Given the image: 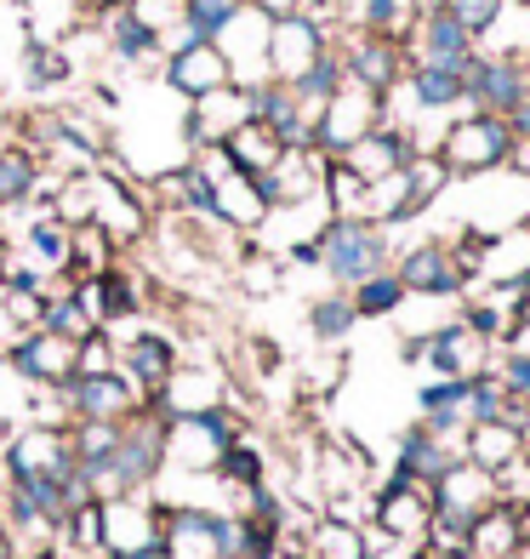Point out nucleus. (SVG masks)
Returning <instances> with one entry per match:
<instances>
[{"label": "nucleus", "instance_id": "nucleus-23", "mask_svg": "<svg viewBox=\"0 0 530 559\" xmlns=\"http://www.w3.org/2000/svg\"><path fill=\"white\" fill-rule=\"evenodd\" d=\"M491 348L496 343L473 337L462 320H450V325H439V332H427L422 360L434 366V377H479V371H491Z\"/></svg>", "mask_w": 530, "mask_h": 559}, {"label": "nucleus", "instance_id": "nucleus-22", "mask_svg": "<svg viewBox=\"0 0 530 559\" xmlns=\"http://www.w3.org/2000/svg\"><path fill=\"white\" fill-rule=\"evenodd\" d=\"M115 348H120V371L132 377L137 394H148V400H155L171 383V371L183 366V354H177V343L166 332H137V337H125Z\"/></svg>", "mask_w": 530, "mask_h": 559}, {"label": "nucleus", "instance_id": "nucleus-20", "mask_svg": "<svg viewBox=\"0 0 530 559\" xmlns=\"http://www.w3.org/2000/svg\"><path fill=\"white\" fill-rule=\"evenodd\" d=\"M450 463H462V435L445 440V435H434V428L417 417L406 435H399V468H394V479H417V486L434 491Z\"/></svg>", "mask_w": 530, "mask_h": 559}, {"label": "nucleus", "instance_id": "nucleus-54", "mask_svg": "<svg viewBox=\"0 0 530 559\" xmlns=\"http://www.w3.org/2000/svg\"><path fill=\"white\" fill-rule=\"evenodd\" d=\"M399 7H406V12H411V17H417V12H422V7H434V0H399Z\"/></svg>", "mask_w": 530, "mask_h": 559}, {"label": "nucleus", "instance_id": "nucleus-30", "mask_svg": "<svg viewBox=\"0 0 530 559\" xmlns=\"http://www.w3.org/2000/svg\"><path fill=\"white\" fill-rule=\"evenodd\" d=\"M212 217L222 228H263L268 223V200L257 189V177H245V171L217 177L212 183Z\"/></svg>", "mask_w": 530, "mask_h": 559}, {"label": "nucleus", "instance_id": "nucleus-49", "mask_svg": "<svg viewBox=\"0 0 530 559\" xmlns=\"http://www.w3.org/2000/svg\"><path fill=\"white\" fill-rule=\"evenodd\" d=\"M371 559H427V554L411 548V543H383V537H371Z\"/></svg>", "mask_w": 530, "mask_h": 559}, {"label": "nucleus", "instance_id": "nucleus-34", "mask_svg": "<svg viewBox=\"0 0 530 559\" xmlns=\"http://www.w3.org/2000/svg\"><path fill=\"white\" fill-rule=\"evenodd\" d=\"M222 155H229L245 177H268L274 171V160L286 155V143L268 132V126H257V120H245L240 132H229V143H222Z\"/></svg>", "mask_w": 530, "mask_h": 559}, {"label": "nucleus", "instance_id": "nucleus-27", "mask_svg": "<svg viewBox=\"0 0 530 559\" xmlns=\"http://www.w3.org/2000/svg\"><path fill=\"white\" fill-rule=\"evenodd\" d=\"M399 92L417 104V115H445L468 104V74L462 69H434V63H411Z\"/></svg>", "mask_w": 530, "mask_h": 559}, {"label": "nucleus", "instance_id": "nucleus-10", "mask_svg": "<svg viewBox=\"0 0 530 559\" xmlns=\"http://www.w3.org/2000/svg\"><path fill=\"white\" fill-rule=\"evenodd\" d=\"M371 525L383 543H411L422 548L427 525H434V491L417 486V479H388L376 491V508H371Z\"/></svg>", "mask_w": 530, "mask_h": 559}, {"label": "nucleus", "instance_id": "nucleus-25", "mask_svg": "<svg viewBox=\"0 0 530 559\" xmlns=\"http://www.w3.org/2000/svg\"><path fill=\"white\" fill-rule=\"evenodd\" d=\"M74 297H81V309L104 325H120V320H132L143 309V297H137V280L132 274H120V269H104V274H92V280H74Z\"/></svg>", "mask_w": 530, "mask_h": 559}, {"label": "nucleus", "instance_id": "nucleus-19", "mask_svg": "<svg viewBox=\"0 0 530 559\" xmlns=\"http://www.w3.org/2000/svg\"><path fill=\"white\" fill-rule=\"evenodd\" d=\"M491 502H502V479L485 474V468H473L468 456L462 463H450L439 474V486H434V514H450V520H479Z\"/></svg>", "mask_w": 530, "mask_h": 559}, {"label": "nucleus", "instance_id": "nucleus-40", "mask_svg": "<svg viewBox=\"0 0 530 559\" xmlns=\"http://www.w3.org/2000/svg\"><path fill=\"white\" fill-rule=\"evenodd\" d=\"M406 7L399 0H342V29H371V35H399L406 29ZM406 40V35H399Z\"/></svg>", "mask_w": 530, "mask_h": 559}, {"label": "nucleus", "instance_id": "nucleus-52", "mask_svg": "<svg viewBox=\"0 0 530 559\" xmlns=\"http://www.w3.org/2000/svg\"><path fill=\"white\" fill-rule=\"evenodd\" d=\"M508 126H514V138H525V143H530V97H525V104L508 115Z\"/></svg>", "mask_w": 530, "mask_h": 559}, {"label": "nucleus", "instance_id": "nucleus-50", "mask_svg": "<svg viewBox=\"0 0 530 559\" xmlns=\"http://www.w3.org/2000/svg\"><path fill=\"white\" fill-rule=\"evenodd\" d=\"M245 7H251V12H263V17H291L302 0H245Z\"/></svg>", "mask_w": 530, "mask_h": 559}, {"label": "nucleus", "instance_id": "nucleus-13", "mask_svg": "<svg viewBox=\"0 0 530 559\" xmlns=\"http://www.w3.org/2000/svg\"><path fill=\"white\" fill-rule=\"evenodd\" d=\"M160 81L177 92V97H206V92H222V86H234V63L222 58V46L217 40H189V46H177V52L160 58Z\"/></svg>", "mask_w": 530, "mask_h": 559}, {"label": "nucleus", "instance_id": "nucleus-7", "mask_svg": "<svg viewBox=\"0 0 530 559\" xmlns=\"http://www.w3.org/2000/svg\"><path fill=\"white\" fill-rule=\"evenodd\" d=\"M63 400H69V417L74 423H125V417H137L143 405H148V394H137V383L125 371L69 377Z\"/></svg>", "mask_w": 530, "mask_h": 559}, {"label": "nucleus", "instance_id": "nucleus-26", "mask_svg": "<svg viewBox=\"0 0 530 559\" xmlns=\"http://www.w3.org/2000/svg\"><path fill=\"white\" fill-rule=\"evenodd\" d=\"M468 554H473V559H519V554H525L519 502H508V491H502V502H491L485 514L468 525Z\"/></svg>", "mask_w": 530, "mask_h": 559}, {"label": "nucleus", "instance_id": "nucleus-3", "mask_svg": "<svg viewBox=\"0 0 530 559\" xmlns=\"http://www.w3.org/2000/svg\"><path fill=\"white\" fill-rule=\"evenodd\" d=\"M434 155L450 166V177H485L496 166H508L514 155V126L502 120V115H462V120H450L439 143H434Z\"/></svg>", "mask_w": 530, "mask_h": 559}, {"label": "nucleus", "instance_id": "nucleus-47", "mask_svg": "<svg viewBox=\"0 0 530 559\" xmlns=\"http://www.w3.org/2000/svg\"><path fill=\"white\" fill-rule=\"evenodd\" d=\"M434 7L450 12V17H457L462 29H473V40H479V35H485L491 23H496V12L508 7V0H434Z\"/></svg>", "mask_w": 530, "mask_h": 559}, {"label": "nucleus", "instance_id": "nucleus-28", "mask_svg": "<svg viewBox=\"0 0 530 559\" xmlns=\"http://www.w3.org/2000/svg\"><path fill=\"white\" fill-rule=\"evenodd\" d=\"M160 417H194V412H217L222 405V377L206 366H177L171 383L155 394Z\"/></svg>", "mask_w": 530, "mask_h": 559}, {"label": "nucleus", "instance_id": "nucleus-12", "mask_svg": "<svg viewBox=\"0 0 530 559\" xmlns=\"http://www.w3.org/2000/svg\"><path fill=\"white\" fill-rule=\"evenodd\" d=\"M332 40L337 29H320L314 17H274V29H268V74L274 81H297L302 69H314L325 52H332Z\"/></svg>", "mask_w": 530, "mask_h": 559}, {"label": "nucleus", "instance_id": "nucleus-21", "mask_svg": "<svg viewBox=\"0 0 530 559\" xmlns=\"http://www.w3.org/2000/svg\"><path fill=\"white\" fill-rule=\"evenodd\" d=\"M7 360H12V371H17L29 389H63L69 377H74V343L58 337V332H40V325H35V332L23 337V343L7 354Z\"/></svg>", "mask_w": 530, "mask_h": 559}, {"label": "nucleus", "instance_id": "nucleus-29", "mask_svg": "<svg viewBox=\"0 0 530 559\" xmlns=\"http://www.w3.org/2000/svg\"><path fill=\"white\" fill-rule=\"evenodd\" d=\"M468 383L473 377H434V383L417 389V412H422V423L434 428V435L457 440L468 428Z\"/></svg>", "mask_w": 530, "mask_h": 559}, {"label": "nucleus", "instance_id": "nucleus-31", "mask_svg": "<svg viewBox=\"0 0 530 559\" xmlns=\"http://www.w3.org/2000/svg\"><path fill=\"white\" fill-rule=\"evenodd\" d=\"M40 155L29 143H0V212L23 206V200L40 194Z\"/></svg>", "mask_w": 530, "mask_h": 559}, {"label": "nucleus", "instance_id": "nucleus-55", "mask_svg": "<svg viewBox=\"0 0 530 559\" xmlns=\"http://www.w3.org/2000/svg\"><path fill=\"white\" fill-rule=\"evenodd\" d=\"M263 559H302V554H280V548H268Z\"/></svg>", "mask_w": 530, "mask_h": 559}, {"label": "nucleus", "instance_id": "nucleus-45", "mask_svg": "<svg viewBox=\"0 0 530 559\" xmlns=\"http://www.w3.org/2000/svg\"><path fill=\"white\" fill-rule=\"evenodd\" d=\"M217 479L234 486V491H257L263 486V451L251 440H234L229 451H222V463H217Z\"/></svg>", "mask_w": 530, "mask_h": 559}, {"label": "nucleus", "instance_id": "nucleus-15", "mask_svg": "<svg viewBox=\"0 0 530 559\" xmlns=\"http://www.w3.org/2000/svg\"><path fill=\"white\" fill-rule=\"evenodd\" d=\"M245 120H251V92L245 86H222V92L194 97V104L183 109L189 155H194V148H212V143H229V132H240Z\"/></svg>", "mask_w": 530, "mask_h": 559}, {"label": "nucleus", "instance_id": "nucleus-38", "mask_svg": "<svg viewBox=\"0 0 530 559\" xmlns=\"http://www.w3.org/2000/svg\"><path fill=\"white\" fill-rule=\"evenodd\" d=\"M445 189H450V166H445L439 155H411V160H406V223L422 217Z\"/></svg>", "mask_w": 530, "mask_h": 559}, {"label": "nucleus", "instance_id": "nucleus-53", "mask_svg": "<svg viewBox=\"0 0 530 559\" xmlns=\"http://www.w3.org/2000/svg\"><path fill=\"white\" fill-rule=\"evenodd\" d=\"M519 531H525V548H530V497L519 502Z\"/></svg>", "mask_w": 530, "mask_h": 559}, {"label": "nucleus", "instance_id": "nucleus-8", "mask_svg": "<svg viewBox=\"0 0 530 559\" xmlns=\"http://www.w3.org/2000/svg\"><path fill=\"white\" fill-rule=\"evenodd\" d=\"M525 97H530V69H525V58L473 52V63H468V109H473V115H502V120H508Z\"/></svg>", "mask_w": 530, "mask_h": 559}, {"label": "nucleus", "instance_id": "nucleus-42", "mask_svg": "<svg viewBox=\"0 0 530 559\" xmlns=\"http://www.w3.org/2000/svg\"><path fill=\"white\" fill-rule=\"evenodd\" d=\"M240 7H245V0H183V29L194 40H217L240 17Z\"/></svg>", "mask_w": 530, "mask_h": 559}, {"label": "nucleus", "instance_id": "nucleus-44", "mask_svg": "<svg viewBox=\"0 0 530 559\" xmlns=\"http://www.w3.org/2000/svg\"><path fill=\"white\" fill-rule=\"evenodd\" d=\"M353 325H360V314H353V302H348L342 292L320 297L314 309H309V332H314V343H342Z\"/></svg>", "mask_w": 530, "mask_h": 559}, {"label": "nucleus", "instance_id": "nucleus-4", "mask_svg": "<svg viewBox=\"0 0 530 559\" xmlns=\"http://www.w3.org/2000/svg\"><path fill=\"white\" fill-rule=\"evenodd\" d=\"M240 440V417L229 405L217 412H194V417H166V468L183 474H217L222 451Z\"/></svg>", "mask_w": 530, "mask_h": 559}, {"label": "nucleus", "instance_id": "nucleus-37", "mask_svg": "<svg viewBox=\"0 0 530 559\" xmlns=\"http://www.w3.org/2000/svg\"><path fill=\"white\" fill-rule=\"evenodd\" d=\"M406 280H399L394 269H376V274H365L360 286L348 292V302H353V314L360 320H383V314H399L406 309Z\"/></svg>", "mask_w": 530, "mask_h": 559}, {"label": "nucleus", "instance_id": "nucleus-46", "mask_svg": "<svg viewBox=\"0 0 530 559\" xmlns=\"http://www.w3.org/2000/svg\"><path fill=\"white\" fill-rule=\"evenodd\" d=\"M97 371H120V348H115V337L104 332V325L74 343V377H97Z\"/></svg>", "mask_w": 530, "mask_h": 559}, {"label": "nucleus", "instance_id": "nucleus-43", "mask_svg": "<svg viewBox=\"0 0 530 559\" xmlns=\"http://www.w3.org/2000/svg\"><path fill=\"white\" fill-rule=\"evenodd\" d=\"M40 332H58V337H69V343H81L86 332H97V320L81 309V297H74V286H69L63 297H46Z\"/></svg>", "mask_w": 530, "mask_h": 559}, {"label": "nucleus", "instance_id": "nucleus-9", "mask_svg": "<svg viewBox=\"0 0 530 559\" xmlns=\"http://www.w3.org/2000/svg\"><path fill=\"white\" fill-rule=\"evenodd\" d=\"M473 52H479L473 29H462V23L450 17V12H439V7H422V12L411 17V35H406V58H411V63L462 69V74H468Z\"/></svg>", "mask_w": 530, "mask_h": 559}, {"label": "nucleus", "instance_id": "nucleus-24", "mask_svg": "<svg viewBox=\"0 0 530 559\" xmlns=\"http://www.w3.org/2000/svg\"><path fill=\"white\" fill-rule=\"evenodd\" d=\"M462 456L473 468H485V474H514L525 463V435H519V423H468L462 428Z\"/></svg>", "mask_w": 530, "mask_h": 559}, {"label": "nucleus", "instance_id": "nucleus-41", "mask_svg": "<svg viewBox=\"0 0 530 559\" xmlns=\"http://www.w3.org/2000/svg\"><path fill=\"white\" fill-rule=\"evenodd\" d=\"M23 81H29L35 92H46V86H63L69 81V58H63V46H52V40H23Z\"/></svg>", "mask_w": 530, "mask_h": 559}, {"label": "nucleus", "instance_id": "nucleus-57", "mask_svg": "<svg viewBox=\"0 0 530 559\" xmlns=\"http://www.w3.org/2000/svg\"><path fill=\"white\" fill-rule=\"evenodd\" d=\"M525 69H530V52H525Z\"/></svg>", "mask_w": 530, "mask_h": 559}, {"label": "nucleus", "instance_id": "nucleus-35", "mask_svg": "<svg viewBox=\"0 0 530 559\" xmlns=\"http://www.w3.org/2000/svg\"><path fill=\"white\" fill-rule=\"evenodd\" d=\"M115 235L109 228H97V223H74L69 228V280H92V274H104V269H115Z\"/></svg>", "mask_w": 530, "mask_h": 559}, {"label": "nucleus", "instance_id": "nucleus-48", "mask_svg": "<svg viewBox=\"0 0 530 559\" xmlns=\"http://www.w3.org/2000/svg\"><path fill=\"white\" fill-rule=\"evenodd\" d=\"M491 371L502 377V389L514 400H530V354L525 348H502V360H491Z\"/></svg>", "mask_w": 530, "mask_h": 559}, {"label": "nucleus", "instance_id": "nucleus-6", "mask_svg": "<svg viewBox=\"0 0 530 559\" xmlns=\"http://www.w3.org/2000/svg\"><path fill=\"white\" fill-rule=\"evenodd\" d=\"M337 52H342V69L348 81H360L371 92H394L406 81V40L399 35H371V29H337Z\"/></svg>", "mask_w": 530, "mask_h": 559}, {"label": "nucleus", "instance_id": "nucleus-16", "mask_svg": "<svg viewBox=\"0 0 530 559\" xmlns=\"http://www.w3.org/2000/svg\"><path fill=\"white\" fill-rule=\"evenodd\" d=\"M69 468H74L69 428L29 423L7 440V479H46V474H69Z\"/></svg>", "mask_w": 530, "mask_h": 559}, {"label": "nucleus", "instance_id": "nucleus-1", "mask_svg": "<svg viewBox=\"0 0 530 559\" xmlns=\"http://www.w3.org/2000/svg\"><path fill=\"white\" fill-rule=\"evenodd\" d=\"M160 474H166V417H160V405L148 400L137 417H125V423H120L115 456H109V468L97 474V497L148 491Z\"/></svg>", "mask_w": 530, "mask_h": 559}, {"label": "nucleus", "instance_id": "nucleus-39", "mask_svg": "<svg viewBox=\"0 0 530 559\" xmlns=\"http://www.w3.org/2000/svg\"><path fill=\"white\" fill-rule=\"evenodd\" d=\"M525 405H530V400H514L508 389H502L496 371H479L473 383H468V423H502V417L519 423Z\"/></svg>", "mask_w": 530, "mask_h": 559}, {"label": "nucleus", "instance_id": "nucleus-17", "mask_svg": "<svg viewBox=\"0 0 530 559\" xmlns=\"http://www.w3.org/2000/svg\"><path fill=\"white\" fill-rule=\"evenodd\" d=\"M325 148H286L280 160H274V171L268 177H257V189H263V200H268V212L274 206H302V200H320V177H325Z\"/></svg>", "mask_w": 530, "mask_h": 559}, {"label": "nucleus", "instance_id": "nucleus-51", "mask_svg": "<svg viewBox=\"0 0 530 559\" xmlns=\"http://www.w3.org/2000/svg\"><path fill=\"white\" fill-rule=\"evenodd\" d=\"M508 166H514V171L525 177V183H530V143H525V138H514V155H508Z\"/></svg>", "mask_w": 530, "mask_h": 559}, {"label": "nucleus", "instance_id": "nucleus-32", "mask_svg": "<svg viewBox=\"0 0 530 559\" xmlns=\"http://www.w3.org/2000/svg\"><path fill=\"white\" fill-rule=\"evenodd\" d=\"M302 559H371V537H365V525H353L342 514H320Z\"/></svg>", "mask_w": 530, "mask_h": 559}, {"label": "nucleus", "instance_id": "nucleus-36", "mask_svg": "<svg viewBox=\"0 0 530 559\" xmlns=\"http://www.w3.org/2000/svg\"><path fill=\"white\" fill-rule=\"evenodd\" d=\"M23 251H29L23 263H35L40 274H63V269H69V223L52 217V206H46V212L29 223V235H23Z\"/></svg>", "mask_w": 530, "mask_h": 559}, {"label": "nucleus", "instance_id": "nucleus-14", "mask_svg": "<svg viewBox=\"0 0 530 559\" xmlns=\"http://www.w3.org/2000/svg\"><path fill=\"white\" fill-rule=\"evenodd\" d=\"M394 274L406 280V292H411V297H462V292L473 286L468 263H462L450 246H439V240L411 246L406 258L394 263Z\"/></svg>", "mask_w": 530, "mask_h": 559}, {"label": "nucleus", "instance_id": "nucleus-2", "mask_svg": "<svg viewBox=\"0 0 530 559\" xmlns=\"http://www.w3.org/2000/svg\"><path fill=\"white\" fill-rule=\"evenodd\" d=\"M314 251H320V263L325 274L337 280V286H360L365 274L376 269H388V235L376 223L365 217H325V228L314 235Z\"/></svg>", "mask_w": 530, "mask_h": 559}, {"label": "nucleus", "instance_id": "nucleus-5", "mask_svg": "<svg viewBox=\"0 0 530 559\" xmlns=\"http://www.w3.org/2000/svg\"><path fill=\"white\" fill-rule=\"evenodd\" d=\"M388 120V97L371 92L360 81H342L332 92V104L320 109L314 120V148H325V155H342L348 143H360L365 132H376V126Z\"/></svg>", "mask_w": 530, "mask_h": 559}, {"label": "nucleus", "instance_id": "nucleus-56", "mask_svg": "<svg viewBox=\"0 0 530 559\" xmlns=\"http://www.w3.org/2000/svg\"><path fill=\"white\" fill-rule=\"evenodd\" d=\"M508 7H530V0H508Z\"/></svg>", "mask_w": 530, "mask_h": 559}, {"label": "nucleus", "instance_id": "nucleus-18", "mask_svg": "<svg viewBox=\"0 0 530 559\" xmlns=\"http://www.w3.org/2000/svg\"><path fill=\"white\" fill-rule=\"evenodd\" d=\"M417 155V143H411V132L406 126H376V132H365L360 143H348L342 148V166L360 177V183H383V177H394V171H406V160Z\"/></svg>", "mask_w": 530, "mask_h": 559}, {"label": "nucleus", "instance_id": "nucleus-33", "mask_svg": "<svg viewBox=\"0 0 530 559\" xmlns=\"http://www.w3.org/2000/svg\"><path fill=\"white\" fill-rule=\"evenodd\" d=\"M109 52H115V63H125V69H143V63L160 58V35L148 29L132 7H120V12H109Z\"/></svg>", "mask_w": 530, "mask_h": 559}, {"label": "nucleus", "instance_id": "nucleus-11", "mask_svg": "<svg viewBox=\"0 0 530 559\" xmlns=\"http://www.w3.org/2000/svg\"><path fill=\"white\" fill-rule=\"evenodd\" d=\"M104 554H160V502L143 491L104 497Z\"/></svg>", "mask_w": 530, "mask_h": 559}]
</instances>
